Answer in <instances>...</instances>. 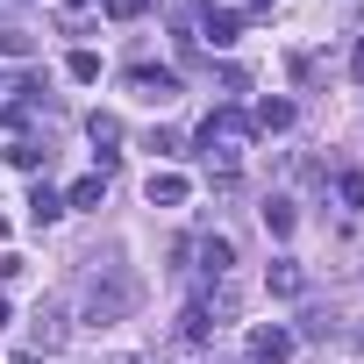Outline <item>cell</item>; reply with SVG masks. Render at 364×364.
I'll return each instance as SVG.
<instances>
[{"label": "cell", "instance_id": "6da1fadb", "mask_svg": "<svg viewBox=\"0 0 364 364\" xmlns=\"http://www.w3.org/2000/svg\"><path fill=\"white\" fill-rule=\"evenodd\" d=\"M200 150H208V164H222V178H229V171H236V157L250 150V114L215 107V114H208V129H200Z\"/></svg>", "mask_w": 364, "mask_h": 364}, {"label": "cell", "instance_id": "7a4b0ae2", "mask_svg": "<svg viewBox=\"0 0 364 364\" xmlns=\"http://www.w3.org/2000/svg\"><path fill=\"white\" fill-rule=\"evenodd\" d=\"M136 307V279L122 264H100V279L86 286V321H122Z\"/></svg>", "mask_w": 364, "mask_h": 364}, {"label": "cell", "instance_id": "3957f363", "mask_svg": "<svg viewBox=\"0 0 364 364\" xmlns=\"http://www.w3.org/2000/svg\"><path fill=\"white\" fill-rule=\"evenodd\" d=\"M129 93L150 100V107H164V100H178V72H164V65H136V72H129Z\"/></svg>", "mask_w": 364, "mask_h": 364}, {"label": "cell", "instance_id": "277c9868", "mask_svg": "<svg viewBox=\"0 0 364 364\" xmlns=\"http://www.w3.org/2000/svg\"><path fill=\"white\" fill-rule=\"evenodd\" d=\"M250 364H293V336L272 321V328H257L250 336Z\"/></svg>", "mask_w": 364, "mask_h": 364}, {"label": "cell", "instance_id": "5b68a950", "mask_svg": "<svg viewBox=\"0 0 364 364\" xmlns=\"http://www.w3.org/2000/svg\"><path fill=\"white\" fill-rule=\"evenodd\" d=\"M143 193H150V208H178V200L193 193V178H186V171H150Z\"/></svg>", "mask_w": 364, "mask_h": 364}, {"label": "cell", "instance_id": "8992f818", "mask_svg": "<svg viewBox=\"0 0 364 364\" xmlns=\"http://www.w3.org/2000/svg\"><path fill=\"white\" fill-rule=\"evenodd\" d=\"M236 29H243V15H229V8H200V36H208L215 50H229Z\"/></svg>", "mask_w": 364, "mask_h": 364}, {"label": "cell", "instance_id": "52a82bcc", "mask_svg": "<svg viewBox=\"0 0 364 364\" xmlns=\"http://www.w3.org/2000/svg\"><path fill=\"white\" fill-rule=\"evenodd\" d=\"M193 250H200V272H208V279H222V272L236 264V243H229V236H200Z\"/></svg>", "mask_w": 364, "mask_h": 364}, {"label": "cell", "instance_id": "ba28073f", "mask_svg": "<svg viewBox=\"0 0 364 364\" xmlns=\"http://www.w3.org/2000/svg\"><path fill=\"white\" fill-rule=\"evenodd\" d=\"M178 336H186V343H208V336H215V307H208V300H193L186 314H178Z\"/></svg>", "mask_w": 364, "mask_h": 364}, {"label": "cell", "instance_id": "9c48e42d", "mask_svg": "<svg viewBox=\"0 0 364 364\" xmlns=\"http://www.w3.org/2000/svg\"><path fill=\"white\" fill-rule=\"evenodd\" d=\"M250 129H293V100H257V114H250Z\"/></svg>", "mask_w": 364, "mask_h": 364}, {"label": "cell", "instance_id": "30bf717a", "mask_svg": "<svg viewBox=\"0 0 364 364\" xmlns=\"http://www.w3.org/2000/svg\"><path fill=\"white\" fill-rule=\"evenodd\" d=\"M58 215H65V193H50V186H36V193H29V222H36V229H50Z\"/></svg>", "mask_w": 364, "mask_h": 364}, {"label": "cell", "instance_id": "8fae6325", "mask_svg": "<svg viewBox=\"0 0 364 364\" xmlns=\"http://www.w3.org/2000/svg\"><path fill=\"white\" fill-rule=\"evenodd\" d=\"M300 286H307V272H300L293 257H279V264H272V293H279V300H293Z\"/></svg>", "mask_w": 364, "mask_h": 364}, {"label": "cell", "instance_id": "7c38bea8", "mask_svg": "<svg viewBox=\"0 0 364 364\" xmlns=\"http://www.w3.org/2000/svg\"><path fill=\"white\" fill-rule=\"evenodd\" d=\"M58 343H65V314L43 307V314H36V350H58Z\"/></svg>", "mask_w": 364, "mask_h": 364}, {"label": "cell", "instance_id": "4fadbf2b", "mask_svg": "<svg viewBox=\"0 0 364 364\" xmlns=\"http://www.w3.org/2000/svg\"><path fill=\"white\" fill-rule=\"evenodd\" d=\"M100 193H107V178L93 171V178H79V186L65 193V208H100Z\"/></svg>", "mask_w": 364, "mask_h": 364}, {"label": "cell", "instance_id": "5bb4252c", "mask_svg": "<svg viewBox=\"0 0 364 364\" xmlns=\"http://www.w3.org/2000/svg\"><path fill=\"white\" fill-rule=\"evenodd\" d=\"M336 200H343V208H364V171H343V178H336Z\"/></svg>", "mask_w": 364, "mask_h": 364}, {"label": "cell", "instance_id": "9a60e30c", "mask_svg": "<svg viewBox=\"0 0 364 364\" xmlns=\"http://www.w3.org/2000/svg\"><path fill=\"white\" fill-rule=\"evenodd\" d=\"M65 72H72L79 86H93V79H100V58H93V50H72V65H65Z\"/></svg>", "mask_w": 364, "mask_h": 364}, {"label": "cell", "instance_id": "2e32d148", "mask_svg": "<svg viewBox=\"0 0 364 364\" xmlns=\"http://www.w3.org/2000/svg\"><path fill=\"white\" fill-rule=\"evenodd\" d=\"M8 164H15V171H36V164H43V143H29V136H22V143L8 150Z\"/></svg>", "mask_w": 364, "mask_h": 364}, {"label": "cell", "instance_id": "e0dca14e", "mask_svg": "<svg viewBox=\"0 0 364 364\" xmlns=\"http://www.w3.org/2000/svg\"><path fill=\"white\" fill-rule=\"evenodd\" d=\"M264 229H272V236H293V200H272V208H264Z\"/></svg>", "mask_w": 364, "mask_h": 364}, {"label": "cell", "instance_id": "ac0fdd59", "mask_svg": "<svg viewBox=\"0 0 364 364\" xmlns=\"http://www.w3.org/2000/svg\"><path fill=\"white\" fill-rule=\"evenodd\" d=\"M86 129H93V143H100V150H107V143H122V122H114V114H93Z\"/></svg>", "mask_w": 364, "mask_h": 364}, {"label": "cell", "instance_id": "d6986e66", "mask_svg": "<svg viewBox=\"0 0 364 364\" xmlns=\"http://www.w3.org/2000/svg\"><path fill=\"white\" fill-rule=\"evenodd\" d=\"M100 8H107V15H114V22H136V15H143V8H150V0H100Z\"/></svg>", "mask_w": 364, "mask_h": 364}, {"label": "cell", "instance_id": "ffe728a7", "mask_svg": "<svg viewBox=\"0 0 364 364\" xmlns=\"http://www.w3.org/2000/svg\"><path fill=\"white\" fill-rule=\"evenodd\" d=\"M0 58H29V36H15V29H8V36H0Z\"/></svg>", "mask_w": 364, "mask_h": 364}, {"label": "cell", "instance_id": "44dd1931", "mask_svg": "<svg viewBox=\"0 0 364 364\" xmlns=\"http://www.w3.org/2000/svg\"><path fill=\"white\" fill-rule=\"evenodd\" d=\"M8 364H43V350H15V357H8Z\"/></svg>", "mask_w": 364, "mask_h": 364}, {"label": "cell", "instance_id": "7402d4cb", "mask_svg": "<svg viewBox=\"0 0 364 364\" xmlns=\"http://www.w3.org/2000/svg\"><path fill=\"white\" fill-rule=\"evenodd\" d=\"M350 72H357V79H364V43H357V50H350Z\"/></svg>", "mask_w": 364, "mask_h": 364}, {"label": "cell", "instance_id": "603a6c76", "mask_svg": "<svg viewBox=\"0 0 364 364\" xmlns=\"http://www.w3.org/2000/svg\"><path fill=\"white\" fill-rule=\"evenodd\" d=\"M65 8H72V15H86V8H93V0H65Z\"/></svg>", "mask_w": 364, "mask_h": 364}, {"label": "cell", "instance_id": "cb8c5ba5", "mask_svg": "<svg viewBox=\"0 0 364 364\" xmlns=\"http://www.w3.org/2000/svg\"><path fill=\"white\" fill-rule=\"evenodd\" d=\"M0 328H8V300H0Z\"/></svg>", "mask_w": 364, "mask_h": 364}, {"label": "cell", "instance_id": "d4e9b609", "mask_svg": "<svg viewBox=\"0 0 364 364\" xmlns=\"http://www.w3.org/2000/svg\"><path fill=\"white\" fill-rule=\"evenodd\" d=\"M0 243H8V222H0Z\"/></svg>", "mask_w": 364, "mask_h": 364}, {"label": "cell", "instance_id": "484cf974", "mask_svg": "<svg viewBox=\"0 0 364 364\" xmlns=\"http://www.w3.org/2000/svg\"><path fill=\"white\" fill-rule=\"evenodd\" d=\"M243 8H264V0H243Z\"/></svg>", "mask_w": 364, "mask_h": 364}]
</instances>
